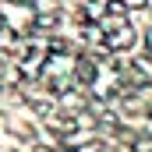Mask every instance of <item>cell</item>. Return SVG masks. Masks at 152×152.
<instances>
[{
	"label": "cell",
	"instance_id": "cell-1",
	"mask_svg": "<svg viewBox=\"0 0 152 152\" xmlns=\"http://www.w3.org/2000/svg\"><path fill=\"white\" fill-rule=\"evenodd\" d=\"M96 36H99V46H103L106 53H124V50L134 46L138 32H134V25L127 21V11H124V14H106V18H99Z\"/></svg>",
	"mask_w": 152,
	"mask_h": 152
},
{
	"label": "cell",
	"instance_id": "cell-4",
	"mask_svg": "<svg viewBox=\"0 0 152 152\" xmlns=\"http://www.w3.org/2000/svg\"><path fill=\"white\" fill-rule=\"evenodd\" d=\"M32 152H53V149H50V145H36Z\"/></svg>",
	"mask_w": 152,
	"mask_h": 152
},
{
	"label": "cell",
	"instance_id": "cell-5",
	"mask_svg": "<svg viewBox=\"0 0 152 152\" xmlns=\"http://www.w3.org/2000/svg\"><path fill=\"white\" fill-rule=\"evenodd\" d=\"M149 53H152V32H149Z\"/></svg>",
	"mask_w": 152,
	"mask_h": 152
},
{
	"label": "cell",
	"instance_id": "cell-3",
	"mask_svg": "<svg viewBox=\"0 0 152 152\" xmlns=\"http://www.w3.org/2000/svg\"><path fill=\"white\" fill-rule=\"evenodd\" d=\"M42 60H46V42H25L18 50V57H14V71L21 78H36Z\"/></svg>",
	"mask_w": 152,
	"mask_h": 152
},
{
	"label": "cell",
	"instance_id": "cell-2",
	"mask_svg": "<svg viewBox=\"0 0 152 152\" xmlns=\"http://www.w3.org/2000/svg\"><path fill=\"white\" fill-rule=\"evenodd\" d=\"M36 4L32 0H0V32L7 36H32L36 32Z\"/></svg>",
	"mask_w": 152,
	"mask_h": 152
}]
</instances>
